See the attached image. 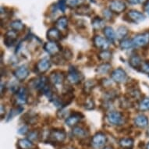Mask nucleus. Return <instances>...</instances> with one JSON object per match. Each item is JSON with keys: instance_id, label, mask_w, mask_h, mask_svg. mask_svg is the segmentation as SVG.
I'll list each match as a JSON object with an SVG mask.
<instances>
[{"instance_id": "nucleus-1", "label": "nucleus", "mask_w": 149, "mask_h": 149, "mask_svg": "<svg viewBox=\"0 0 149 149\" xmlns=\"http://www.w3.org/2000/svg\"><path fill=\"white\" fill-rule=\"evenodd\" d=\"M28 92L25 88H20L17 91L14 95V102L18 106L25 105L27 102Z\"/></svg>"}, {"instance_id": "nucleus-2", "label": "nucleus", "mask_w": 149, "mask_h": 149, "mask_svg": "<svg viewBox=\"0 0 149 149\" xmlns=\"http://www.w3.org/2000/svg\"><path fill=\"white\" fill-rule=\"evenodd\" d=\"M84 79V76L81 72H79L75 67H70L67 74V80L72 84H77L81 83Z\"/></svg>"}, {"instance_id": "nucleus-3", "label": "nucleus", "mask_w": 149, "mask_h": 149, "mask_svg": "<svg viewBox=\"0 0 149 149\" xmlns=\"http://www.w3.org/2000/svg\"><path fill=\"white\" fill-rule=\"evenodd\" d=\"M106 118L110 124L115 125V126L122 125L124 122V117L122 113L120 112H116V111L110 112L108 113Z\"/></svg>"}, {"instance_id": "nucleus-4", "label": "nucleus", "mask_w": 149, "mask_h": 149, "mask_svg": "<svg viewBox=\"0 0 149 149\" xmlns=\"http://www.w3.org/2000/svg\"><path fill=\"white\" fill-rule=\"evenodd\" d=\"M107 141V137L103 133H97L94 135L91 139V146L95 149H99L102 148Z\"/></svg>"}, {"instance_id": "nucleus-5", "label": "nucleus", "mask_w": 149, "mask_h": 149, "mask_svg": "<svg viewBox=\"0 0 149 149\" xmlns=\"http://www.w3.org/2000/svg\"><path fill=\"white\" fill-rule=\"evenodd\" d=\"M111 78L113 81L118 84H123L127 82L128 77L127 73L121 68H117L114 70L111 73Z\"/></svg>"}, {"instance_id": "nucleus-6", "label": "nucleus", "mask_w": 149, "mask_h": 149, "mask_svg": "<svg viewBox=\"0 0 149 149\" xmlns=\"http://www.w3.org/2000/svg\"><path fill=\"white\" fill-rule=\"evenodd\" d=\"M134 46L144 47L149 43V33L144 32L143 34H137L133 38Z\"/></svg>"}, {"instance_id": "nucleus-7", "label": "nucleus", "mask_w": 149, "mask_h": 149, "mask_svg": "<svg viewBox=\"0 0 149 149\" xmlns=\"http://www.w3.org/2000/svg\"><path fill=\"white\" fill-rule=\"evenodd\" d=\"M49 139L52 141L56 143H62L65 141L66 137V132L63 130H53L49 134Z\"/></svg>"}, {"instance_id": "nucleus-8", "label": "nucleus", "mask_w": 149, "mask_h": 149, "mask_svg": "<svg viewBox=\"0 0 149 149\" xmlns=\"http://www.w3.org/2000/svg\"><path fill=\"white\" fill-rule=\"evenodd\" d=\"M127 9V6L123 1L121 0H112L109 4V10L115 13H121Z\"/></svg>"}, {"instance_id": "nucleus-9", "label": "nucleus", "mask_w": 149, "mask_h": 149, "mask_svg": "<svg viewBox=\"0 0 149 149\" xmlns=\"http://www.w3.org/2000/svg\"><path fill=\"white\" fill-rule=\"evenodd\" d=\"M127 16L129 18L130 21L136 23V24L142 22L145 20V16L144 13H142L137 10H130L128 12Z\"/></svg>"}, {"instance_id": "nucleus-10", "label": "nucleus", "mask_w": 149, "mask_h": 149, "mask_svg": "<svg viewBox=\"0 0 149 149\" xmlns=\"http://www.w3.org/2000/svg\"><path fill=\"white\" fill-rule=\"evenodd\" d=\"M45 51L47 53L52 56H55L60 52L61 48L59 46V45L57 42H49L45 43L44 45Z\"/></svg>"}, {"instance_id": "nucleus-11", "label": "nucleus", "mask_w": 149, "mask_h": 149, "mask_svg": "<svg viewBox=\"0 0 149 149\" xmlns=\"http://www.w3.org/2000/svg\"><path fill=\"white\" fill-rule=\"evenodd\" d=\"M29 84L32 88H35L37 90L42 91L45 87L48 84V79L45 77H40L32 80Z\"/></svg>"}, {"instance_id": "nucleus-12", "label": "nucleus", "mask_w": 149, "mask_h": 149, "mask_svg": "<svg viewBox=\"0 0 149 149\" xmlns=\"http://www.w3.org/2000/svg\"><path fill=\"white\" fill-rule=\"evenodd\" d=\"M13 74L18 81H23L29 76V70L26 66H21L14 71Z\"/></svg>"}, {"instance_id": "nucleus-13", "label": "nucleus", "mask_w": 149, "mask_h": 149, "mask_svg": "<svg viewBox=\"0 0 149 149\" xmlns=\"http://www.w3.org/2000/svg\"><path fill=\"white\" fill-rule=\"evenodd\" d=\"M51 67V62L47 58H43L42 59L39 60L36 64V71L39 73H45L46 71L49 70V69Z\"/></svg>"}, {"instance_id": "nucleus-14", "label": "nucleus", "mask_w": 149, "mask_h": 149, "mask_svg": "<svg viewBox=\"0 0 149 149\" xmlns=\"http://www.w3.org/2000/svg\"><path fill=\"white\" fill-rule=\"evenodd\" d=\"M93 42L94 45L97 47L98 49H101V50H106L109 46V43L108 42L107 39H105L102 37L99 36V35H96L93 38Z\"/></svg>"}, {"instance_id": "nucleus-15", "label": "nucleus", "mask_w": 149, "mask_h": 149, "mask_svg": "<svg viewBox=\"0 0 149 149\" xmlns=\"http://www.w3.org/2000/svg\"><path fill=\"white\" fill-rule=\"evenodd\" d=\"M49 81L53 85H59L63 83L64 75L59 71H55L50 74L49 77Z\"/></svg>"}, {"instance_id": "nucleus-16", "label": "nucleus", "mask_w": 149, "mask_h": 149, "mask_svg": "<svg viewBox=\"0 0 149 149\" xmlns=\"http://www.w3.org/2000/svg\"><path fill=\"white\" fill-rule=\"evenodd\" d=\"M61 33L56 27H52L47 31V38L49 40V42H57L61 39Z\"/></svg>"}, {"instance_id": "nucleus-17", "label": "nucleus", "mask_w": 149, "mask_h": 149, "mask_svg": "<svg viewBox=\"0 0 149 149\" xmlns=\"http://www.w3.org/2000/svg\"><path fill=\"white\" fill-rule=\"evenodd\" d=\"M17 34L15 31H9L6 33L5 38H4V43L6 46H13L17 42Z\"/></svg>"}, {"instance_id": "nucleus-18", "label": "nucleus", "mask_w": 149, "mask_h": 149, "mask_svg": "<svg viewBox=\"0 0 149 149\" xmlns=\"http://www.w3.org/2000/svg\"><path fill=\"white\" fill-rule=\"evenodd\" d=\"M82 117H83V116L81 115V113H73L66 118L65 123L69 127H75L80 122V120L82 119Z\"/></svg>"}, {"instance_id": "nucleus-19", "label": "nucleus", "mask_w": 149, "mask_h": 149, "mask_svg": "<svg viewBox=\"0 0 149 149\" xmlns=\"http://www.w3.org/2000/svg\"><path fill=\"white\" fill-rule=\"evenodd\" d=\"M134 124L137 127L140 128H144L148 125V119L146 116L143 115V114H140L137 116L134 119Z\"/></svg>"}, {"instance_id": "nucleus-20", "label": "nucleus", "mask_w": 149, "mask_h": 149, "mask_svg": "<svg viewBox=\"0 0 149 149\" xmlns=\"http://www.w3.org/2000/svg\"><path fill=\"white\" fill-rule=\"evenodd\" d=\"M19 149H35V145L29 139H20L17 142Z\"/></svg>"}, {"instance_id": "nucleus-21", "label": "nucleus", "mask_w": 149, "mask_h": 149, "mask_svg": "<svg viewBox=\"0 0 149 149\" xmlns=\"http://www.w3.org/2000/svg\"><path fill=\"white\" fill-rule=\"evenodd\" d=\"M103 33L106 37L108 41H109L110 42H114V41L116 38V34L113 27H109V26L105 27L103 28Z\"/></svg>"}, {"instance_id": "nucleus-22", "label": "nucleus", "mask_w": 149, "mask_h": 149, "mask_svg": "<svg viewBox=\"0 0 149 149\" xmlns=\"http://www.w3.org/2000/svg\"><path fill=\"white\" fill-rule=\"evenodd\" d=\"M72 134L73 136L78 138H85L88 136V132L85 129H84L83 127H74L72 130Z\"/></svg>"}, {"instance_id": "nucleus-23", "label": "nucleus", "mask_w": 149, "mask_h": 149, "mask_svg": "<svg viewBox=\"0 0 149 149\" xmlns=\"http://www.w3.org/2000/svg\"><path fill=\"white\" fill-rule=\"evenodd\" d=\"M129 63L130 66H132L133 68H139V67H141V66L142 64L141 59V57L138 56L137 55H133V56H131L130 58Z\"/></svg>"}, {"instance_id": "nucleus-24", "label": "nucleus", "mask_w": 149, "mask_h": 149, "mask_svg": "<svg viewBox=\"0 0 149 149\" xmlns=\"http://www.w3.org/2000/svg\"><path fill=\"white\" fill-rule=\"evenodd\" d=\"M76 13L81 16H89L90 13H91V10L89 6L84 4L77 8Z\"/></svg>"}, {"instance_id": "nucleus-25", "label": "nucleus", "mask_w": 149, "mask_h": 149, "mask_svg": "<svg viewBox=\"0 0 149 149\" xmlns=\"http://www.w3.org/2000/svg\"><path fill=\"white\" fill-rule=\"evenodd\" d=\"M56 26L58 29L65 30L68 26V20L67 17H61L58 18L56 21Z\"/></svg>"}, {"instance_id": "nucleus-26", "label": "nucleus", "mask_w": 149, "mask_h": 149, "mask_svg": "<svg viewBox=\"0 0 149 149\" xmlns=\"http://www.w3.org/2000/svg\"><path fill=\"white\" fill-rule=\"evenodd\" d=\"M120 147L124 149H130L134 145V140L132 138H123L119 141Z\"/></svg>"}, {"instance_id": "nucleus-27", "label": "nucleus", "mask_w": 149, "mask_h": 149, "mask_svg": "<svg viewBox=\"0 0 149 149\" xmlns=\"http://www.w3.org/2000/svg\"><path fill=\"white\" fill-rule=\"evenodd\" d=\"M104 23L105 22L102 18H100L99 17H95V18H93L92 21H91V24H92V27L94 29L99 30L105 26Z\"/></svg>"}, {"instance_id": "nucleus-28", "label": "nucleus", "mask_w": 149, "mask_h": 149, "mask_svg": "<svg viewBox=\"0 0 149 149\" xmlns=\"http://www.w3.org/2000/svg\"><path fill=\"white\" fill-rule=\"evenodd\" d=\"M10 27L13 29V31H22L24 29L25 26L20 20H16L11 22Z\"/></svg>"}, {"instance_id": "nucleus-29", "label": "nucleus", "mask_w": 149, "mask_h": 149, "mask_svg": "<svg viewBox=\"0 0 149 149\" xmlns=\"http://www.w3.org/2000/svg\"><path fill=\"white\" fill-rule=\"evenodd\" d=\"M128 32H129V30H128L127 27L120 26V27H118L117 31L116 33V38H118V39H123V38H125L128 34Z\"/></svg>"}, {"instance_id": "nucleus-30", "label": "nucleus", "mask_w": 149, "mask_h": 149, "mask_svg": "<svg viewBox=\"0 0 149 149\" xmlns=\"http://www.w3.org/2000/svg\"><path fill=\"white\" fill-rule=\"evenodd\" d=\"M112 68V66L110 65L109 63H102L99 65L98 66V68L96 70L97 73H98L99 74H105L109 72V70Z\"/></svg>"}, {"instance_id": "nucleus-31", "label": "nucleus", "mask_w": 149, "mask_h": 149, "mask_svg": "<svg viewBox=\"0 0 149 149\" xmlns=\"http://www.w3.org/2000/svg\"><path fill=\"white\" fill-rule=\"evenodd\" d=\"M98 58L100 60H102L104 62H109L112 59V53L109 51L104 50L98 54Z\"/></svg>"}, {"instance_id": "nucleus-32", "label": "nucleus", "mask_w": 149, "mask_h": 149, "mask_svg": "<svg viewBox=\"0 0 149 149\" xmlns=\"http://www.w3.org/2000/svg\"><path fill=\"white\" fill-rule=\"evenodd\" d=\"M95 82L94 81H88L84 86V92L85 94H90V92L93 90V88L95 87Z\"/></svg>"}, {"instance_id": "nucleus-33", "label": "nucleus", "mask_w": 149, "mask_h": 149, "mask_svg": "<svg viewBox=\"0 0 149 149\" xmlns=\"http://www.w3.org/2000/svg\"><path fill=\"white\" fill-rule=\"evenodd\" d=\"M85 0H68L67 1V6L69 7L75 8L79 7L81 5H84L85 3Z\"/></svg>"}, {"instance_id": "nucleus-34", "label": "nucleus", "mask_w": 149, "mask_h": 149, "mask_svg": "<svg viewBox=\"0 0 149 149\" xmlns=\"http://www.w3.org/2000/svg\"><path fill=\"white\" fill-rule=\"evenodd\" d=\"M133 47L134 46V44H133L132 40L124 39L120 42V48L122 49H130L133 48Z\"/></svg>"}, {"instance_id": "nucleus-35", "label": "nucleus", "mask_w": 149, "mask_h": 149, "mask_svg": "<svg viewBox=\"0 0 149 149\" xmlns=\"http://www.w3.org/2000/svg\"><path fill=\"white\" fill-rule=\"evenodd\" d=\"M139 109L141 111H148L149 110V98H145L139 104Z\"/></svg>"}, {"instance_id": "nucleus-36", "label": "nucleus", "mask_w": 149, "mask_h": 149, "mask_svg": "<svg viewBox=\"0 0 149 149\" xmlns=\"http://www.w3.org/2000/svg\"><path fill=\"white\" fill-rule=\"evenodd\" d=\"M57 6L59 10L63 13H64L66 9V6H67V0H59Z\"/></svg>"}, {"instance_id": "nucleus-37", "label": "nucleus", "mask_w": 149, "mask_h": 149, "mask_svg": "<svg viewBox=\"0 0 149 149\" xmlns=\"http://www.w3.org/2000/svg\"><path fill=\"white\" fill-rule=\"evenodd\" d=\"M141 70L144 73H149V61H147L142 63L141 66Z\"/></svg>"}, {"instance_id": "nucleus-38", "label": "nucleus", "mask_w": 149, "mask_h": 149, "mask_svg": "<svg viewBox=\"0 0 149 149\" xmlns=\"http://www.w3.org/2000/svg\"><path fill=\"white\" fill-rule=\"evenodd\" d=\"M84 108L88 110H91L95 108V102L92 99H88L87 100L85 103H84Z\"/></svg>"}, {"instance_id": "nucleus-39", "label": "nucleus", "mask_w": 149, "mask_h": 149, "mask_svg": "<svg viewBox=\"0 0 149 149\" xmlns=\"http://www.w3.org/2000/svg\"><path fill=\"white\" fill-rule=\"evenodd\" d=\"M29 140L31 141H37V140L38 139V137H39V134H38V132L36 131V130H34V131H31V132L29 134Z\"/></svg>"}, {"instance_id": "nucleus-40", "label": "nucleus", "mask_w": 149, "mask_h": 149, "mask_svg": "<svg viewBox=\"0 0 149 149\" xmlns=\"http://www.w3.org/2000/svg\"><path fill=\"white\" fill-rule=\"evenodd\" d=\"M73 56V55H72V52H71L69 49H66L65 51L63 52V57L64 59H66V60H69V59H70Z\"/></svg>"}, {"instance_id": "nucleus-41", "label": "nucleus", "mask_w": 149, "mask_h": 149, "mask_svg": "<svg viewBox=\"0 0 149 149\" xmlns=\"http://www.w3.org/2000/svg\"><path fill=\"white\" fill-rule=\"evenodd\" d=\"M103 15H104V17L105 19H108V20H110L113 18V12L111 10H105L103 11Z\"/></svg>"}, {"instance_id": "nucleus-42", "label": "nucleus", "mask_w": 149, "mask_h": 149, "mask_svg": "<svg viewBox=\"0 0 149 149\" xmlns=\"http://www.w3.org/2000/svg\"><path fill=\"white\" fill-rule=\"evenodd\" d=\"M27 132H28V128H27V126H23L22 127H20V129L18 130V133L20 134H26Z\"/></svg>"}, {"instance_id": "nucleus-43", "label": "nucleus", "mask_w": 149, "mask_h": 149, "mask_svg": "<svg viewBox=\"0 0 149 149\" xmlns=\"http://www.w3.org/2000/svg\"><path fill=\"white\" fill-rule=\"evenodd\" d=\"M145 0H127V2L131 4V5H137V4H139V3H144Z\"/></svg>"}, {"instance_id": "nucleus-44", "label": "nucleus", "mask_w": 149, "mask_h": 149, "mask_svg": "<svg viewBox=\"0 0 149 149\" xmlns=\"http://www.w3.org/2000/svg\"><path fill=\"white\" fill-rule=\"evenodd\" d=\"M144 11H145V12L148 13V15L149 16V0H147L146 3H144Z\"/></svg>"}, {"instance_id": "nucleus-45", "label": "nucleus", "mask_w": 149, "mask_h": 149, "mask_svg": "<svg viewBox=\"0 0 149 149\" xmlns=\"http://www.w3.org/2000/svg\"><path fill=\"white\" fill-rule=\"evenodd\" d=\"M103 149H113L112 148H110V147H107V148H105Z\"/></svg>"}, {"instance_id": "nucleus-46", "label": "nucleus", "mask_w": 149, "mask_h": 149, "mask_svg": "<svg viewBox=\"0 0 149 149\" xmlns=\"http://www.w3.org/2000/svg\"><path fill=\"white\" fill-rule=\"evenodd\" d=\"M146 149H149V143L147 144V147H146Z\"/></svg>"}, {"instance_id": "nucleus-47", "label": "nucleus", "mask_w": 149, "mask_h": 149, "mask_svg": "<svg viewBox=\"0 0 149 149\" xmlns=\"http://www.w3.org/2000/svg\"><path fill=\"white\" fill-rule=\"evenodd\" d=\"M148 135H149V129H148Z\"/></svg>"}, {"instance_id": "nucleus-48", "label": "nucleus", "mask_w": 149, "mask_h": 149, "mask_svg": "<svg viewBox=\"0 0 149 149\" xmlns=\"http://www.w3.org/2000/svg\"><path fill=\"white\" fill-rule=\"evenodd\" d=\"M70 149H72V148H70Z\"/></svg>"}]
</instances>
